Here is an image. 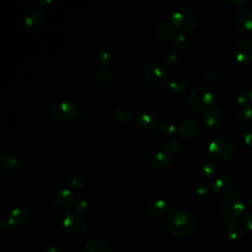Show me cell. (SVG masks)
Returning a JSON list of instances; mask_svg holds the SVG:
<instances>
[{
    "label": "cell",
    "instance_id": "obj_1",
    "mask_svg": "<svg viewBox=\"0 0 252 252\" xmlns=\"http://www.w3.org/2000/svg\"><path fill=\"white\" fill-rule=\"evenodd\" d=\"M166 226L171 235L177 238L189 237L198 228V220L191 212L184 209H173L169 214Z\"/></svg>",
    "mask_w": 252,
    "mask_h": 252
},
{
    "label": "cell",
    "instance_id": "obj_2",
    "mask_svg": "<svg viewBox=\"0 0 252 252\" xmlns=\"http://www.w3.org/2000/svg\"><path fill=\"white\" fill-rule=\"evenodd\" d=\"M234 153L232 142L225 136L214 138L208 146V157L217 163H222L231 158Z\"/></svg>",
    "mask_w": 252,
    "mask_h": 252
},
{
    "label": "cell",
    "instance_id": "obj_3",
    "mask_svg": "<svg viewBox=\"0 0 252 252\" xmlns=\"http://www.w3.org/2000/svg\"><path fill=\"white\" fill-rule=\"evenodd\" d=\"M187 102L195 111H207L215 102V94L206 86H197L189 92Z\"/></svg>",
    "mask_w": 252,
    "mask_h": 252
},
{
    "label": "cell",
    "instance_id": "obj_4",
    "mask_svg": "<svg viewBox=\"0 0 252 252\" xmlns=\"http://www.w3.org/2000/svg\"><path fill=\"white\" fill-rule=\"evenodd\" d=\"M221 210L226 219L230 221H236L245 213V202L239 194L230 193L224 197L221 204Z\"/></svg>",
    "mask_w": 252,
    "mask_h": 252
},
{
    "label": "cell",
    "instance_id": "obj_5",
    "mask_svg": "<svg viewBox=\"0 0 252 252\" xmlns=\"http://www.w3.org/2000/svg\"><path fill=\"white\" fill-rule=\"evenodd\" d=\"M170 24L179 32L188 31L198 24V15L191 8L181 7L175 10L171 15Z\"/></svg>",
    "mask_w": 252,
    "mask_h": 252
},
{
    "label": "cell",
    "instance_id": "obj_6",
    "mask_svg": "<svg viewBox=\"0 0 252 252\" xmlns=\"http://www.w3.org/2000/svg\"><path fill=\"white\" fill-rule=\"evenodd\" d=\"M169 76L167 67L162 63H154L150 65L144 73V81L151 88H158Z\"/></svg>",
    "mask_w": 252,
    "mask_h": 252
},
{
    "label": "cell",
    "instance_id": "obj_7",
    "mask_svg": "<svg viewBox=\"0 0 252 252\" xmlns=\"http://www.w3.org/2000/svg\"><path fill=\"white\" fill-rule=\"evenodd\" d=\"M64 229L71 235L81 236L88 229L87 220L78 213H68L62 220Z\"/></svg>",
    "mask_w": 252,
    "mask_h": 252
},
{
    "label": "cell",
    "instance_id": "obj_8",
    "mask_svg": "<svg viewBox=\"0 0 252 252\" xmlns=\"http://www.w3.org/2000/svg\"><path fill=\"white\" fill-rule=\"evenodd\" d=\"M79 110L76 105L69 100L57 102L52 110V115L55 120L61 123H69L78 118Z\"/></svg>",
    "mask_w": 252,
    "mask_h": 252
},
{
    "label": "cell",
    "instance_id": "obj_9",
    "mask_svg": "<svg viewBox=\"0 0 252 252\" xmlns=\"http://www.w3.org/2000/svg\"><path fill=\"white\" fill-rule=\"evenodd\" d=\"M136 124L145 131H155L160 126L159 116L150 108H142L135 114Z\"/></svg>",
    "mask_w": 252,
    "mask_h": 252
},
{
    "label": "cell",
    "instance_id": "obj_10",
    "mask_svg": "<svg viewBox=\"0 0 252 252\" xmlns=\"http://www.w3.org/2000/svg\"><path fill=\"white\" fill-rule=\"evenodd\" d=\"M24 21L27 27L32 30H41L46 23L45 13L39 7L31 6L25 12Z\"/></svg>",
    "mask_w": 252,
    "mask_h": 252
},
{
    "label": "cell",
    "instance_id": "obj_11",
    "mask_svg": "<svg viewBox=\"0 0 252 252\" xmlns=\"http://www.w3.org/2000/svg\"><path fill=\"white\" fill-rule=\"evenodd\" d=\"M235 28L243 32L247 33L252 31V8H241L234 16Z\"/></svg>",
    "mask_w": 252,
    "mask_h": 252
},
{
    "label": "cell",
    "instance_id": "obj_12",
    "mask_svg": "<svg viewBox=\"0 0 252 252\" xmlns=\"http://www.w3.org/2000/svg\"><path fill=\"white\" fill-rule=\"evenodd\" d=\"M233 187L234 183L231 177L228 175H220L213 181L211 190L215 195L219 197H226L231 193Z\"/></svg>",
    "mask_w": 252,
    "mask_h": 252
},
{
    "label": "cell",
    "instance_id": "obj_13",
    "mask_svg": "<svg viewBox=\"0 0 252 252\" xmlns=\"http://www.w3.org/2000/svg\"><path fill=\"white\" fill-rule=\"evenodd\" d=\"M31 220L30 214L27 210L23 208H14L11 210V212L8 215L7 221L10 224V226L16 227V228H22L29 224Z\"/></svg>",
    "mask_w": 252,
    "mask_h": 252
},
{
    "label": "cell",
    "instance_id": "obj_14",
    "mask_svg": "<svg viewBox=\"0 0 252 252\" xmlns=\"http://www.w3.org/2000/svg\"><path fill=\"white\" fill-rule=\"evenodd\" d=\"M168 89L174 94H182L188 87L187 77L179 71H174L169 74L167 79Z\"/></svg>",
    "mask_w": 252,
    "mask_h": 252
},
{
    "label": "cell",
    "instance_id": "obj_15",
    "mask_svg": "<svg viewBox=\"0 0 252 252\" xmlns=\"http://www.w3.org/2000/svg\"><path fill=\"white\" fill-rule=\"evenodd\" d=\"M173 159L171 156L164 152H158L154 154L150 159L151 167L158 172H163L172 165Z\"/></svg>",
    "mask_w": 252,
    "mask_h": 252
},
{
    "label": "cell",
    "instance_id": "obj_16",
    "mask_svg": "<svg viewBox=\"0 0 252 252\" xmlns=\"http://www.w3.org/2000/svg\"><path fill=\"white\" fill-rule=\"evenodd\" d=\"M168 213V204L164 199H156L148 207V216L155 221L163 220Z\"/></svg>",
    "mask_w": 252,
    "mask_h": 252
},
{
    "label": "cell",
    "instance_id": "obj_17",
    "mask_svg": "<svg viewBox=\"0 0 252 252\" xmlns=\"http://www.w3.org/2000/svg\"><path fill=\"white\" fill-rule=\"evenodd\" d=\"M198 129H199L198 121L194 117L189 116V117L183 118L180 121V123L177 127V133L182 138L191 139L197 135Z\"/></svg>",
    "mask_w": 252,
    "mask_h": 252
},
{
    "label": "cell",
    "instance_id": "obj_18",
    "mask_svg": "<svg viewBox=\"0 0 252 252\" xmlns=\"http://www.w3.org/2000/svg\"><path fill=\"white\" fill-rule=\"evenodd\" d=\"M234 56L236 61L241 64H248L252 62V40H241L235 48Z\"/></svg>",
    "mask_w": 252,
    "mask_h": 252
},
{
    "label": "cell",
    "instance_id": "obj_19",
    "mask_svg": "<svg viewBox=\"0 0 252 252\" xmlns=\"http://www.w3.org/2000/svg\"><path fill=\"white\" fill-rule=\"evenodd\" d=\"M114 79V73L110 68L100 67L93 73L94 83L100 88H107L111 85Z\"/></svg>",
    "mask_w": 252,
    "mask_h": 252
},
{
    "label": "cell",
    "instance_id": "obj_20",
    "mask_svg": "<svg viewBox=\"0 0 252 252\" xmlns=\"http://www.w3.org/2000/svg\"><path fill=\"white\" fill-rule=\"evenodd\" d=\"M22 166V160L16 155H7L0 159V170L4 175L11 174L19 170Z\"/></svg>",
    "mask_w": 252,
    "mask_h": 252
},
{
    "label": "cell",
    "instance_id": "obj_21",
    "mask_svg": "<svg viewBox=\"0 0 252 252\" xmlns=\"http://www.w3.org/2000/svg\"><path fill=\"white\" fill-rule=\"evenodd\" d=\"M53 203L58 208H65L68 207L73 202V193L67 187L58 188L52 197Z\"/></svg>",
    "mask_w": 252,
    "mask_h": 252
},
{
    "label": "cell",
    "instance_id": "obj_22",
    "mask_svg": "<svg viewBox=\"0 0 252 252\" xmlns=\"http://www.w3.org/2000/svg\"><path fill=\"white\" fill-rule=\"evenodd\" d=\"M221 121H222V114H221L220 110L218 108L208 109L203 116V122L209 128L219 127L220 125Z\"/></svg>",
    "mask_w": 252,
    "mask_h": 252
},
{
    "label": "cell",
    "instance_id": "obj_23",
    "mask_svg": "<svg viewBox=\"0 0 252 252\" xmlns=\"http://www.w3.org/2000/svg\"><path fill=\"white\" fill-rule=\"evenodd\" d=\"M156 33L162 39V40H170L171 36L173 35V27L170 23L165 20H158L156 22L154 26Z\"/></svg>",
    "mask_w": 252,
    "mask_h": 252
},
{
    "label": "cell",
    "instance_id": "obj_24",
    "mask_svg": "<svg viewBox=\"0 0 252 252\" xmlns=\"http://www.w3.org/2000/svg\"><path fill=\"white\" fill-rule=\"evenodd\" d=\"M225 232L231 241H239L245 234V228L237 221H230L225 226Z\"/></svg>",
    "mask_w": 252,
    "mask_h": 252
},
{
    "label": "cell",
    "instance_id": "obj_25",
    "mask_svg": "<svg viewBox=\"0 0 252 252\" xmlns=\"http://www.w3.org/2000/svg\"><path fill=\"white\" fill-rule=\"evenodd\" d=\"M85 252H110V248L105 240L94 237L86 243Z\"/></svg>",
    "mask_w": 252,
    "mask_h": 252
},
{
    "label": "cell",
    "instance_id": "obj_26",
    "mask_svg": "<svg viewBox=\"0 0 252 252\" xmlns=\"http://www.w3.org/2000/svg\"><path fill=\"white\" fill-rule=\"evenodd\" d=\"M169 41H170L171 47L176 52H183L188 47L187 37L180 32H174Z\"/></svg>",
    "mask_w": 252,
    "mask_h": 252
},
{
    "label": "cell",
    "instance_id": "obj_27",
    "mask_svg": "<svg viewBox=\"0 0 252 252\" xmlns=\"http://www.w3.org/2000/svg\"><path fill=\"white\" fill-rule=\"evenodd\" d=\"M97 60L100 63L101 67L109 68V66L112 64L113 61V52L111 49L103 47L99 49L97 53Z\"/></svg>",
    "mask_w": 252,
    "mask_h": 252
},
{
    "label": "cell",
    "instance_id": "obj_28",
    "mask_svg": "<svg viewBox=\"0 0 252 252\" xmlns=\"http://www.w3.org/2000/svg\"><path fill=\"white\" fill-rule=\"evenodd\" d=\"M132 115H133L132 111L130 109H128L127 107H124V106L117 107L113 112L114 119L119 123L128 122L132 118Z\"/></svg>",
    "mask_w": 252,
    "mask_h": 252
},
{
    "label": "cell",
    "instance_id": "obj_29",
    "mask_svg": "<svg viewBox=\"0 0 252 252\" xmlns=\"http://www.w3.org/2000/svg\"><path fill=\"white\" fill-rule=\"evenodd\" d=\"M236 121L239 124L250 123L252 121V106L248 105V106L241 107L237 113Z\"/></svg>",
    "mask_w": 252,
    "mask_h": 252
},
{
    "label": "cell",
    "instance_id": "obj_30",
    "mask_svg": "<svg viewBox=\"0 0 252 252\" xmlns=\"http://www.w3.org/2000/svg\"><path fill=\"white\" fill-rule=\"evenodd\" d=\"M217 172L216 166L209 161L204 162L200 167V174L205 179H211Z\"/></svg>",
    "mask_w": 252,
    "mask_h": 252
},
{
    "label": "cell",
    "instance_id": "obj_31",
    "mask_svg": "<svg viewBox=\"0 0 252 252\" xmlns=\"http://www.w3.org/2000/svg\"><path fill=\"white\" fill-rule=\"evenodd\" d=\"M88 183V179L83 174H76L70 179V185L74 189H82Z\"/></svg>",
    "mask_w": 252,
    "mask_h": 252
},
{
    "label": "cell",
    "instance_id": "obj_32",
    "mask_svg": "<svg viewBox=\"0 0 252 252\" xmlns=\"http://www.w3.org/2000/svg\"><path fill=\"white\" fill-rule=\"evenodd\" d=\"M178 61V56L175 52L173 51H169V52H166L163 56H162V59H161V63L165 66V67H172L174 66Z\"/></svg>",
    "mask_w": 252,
    "mask_h": 252
},
{
    "label": "cell",
    "instance_id": "obj_33",
    "mask_svg": "<svg viewBox=\"0 0 252 252\" xmlns=\"http://www.w3.org/2000/svg\"><path fill=\"white\" fill-rule=\"evenodd\" d=\"M88 207V202L86 199L82 197H78L73 200L72 202V208L75 211V213H82L84 212Z\"/></svg>",
    "mask_w": 252,
    "mask_h": 252
},
{
    "label": "cell",
    "instance_id": "obj_34",
    "mask_svg": "<svg viewBox=\"0 0 252 252\" xmlns=\"http://www.w3.org/2000/svg\"><path fill=\"white\" fill-rule=\"evenodd\" d=\"M210 190V186L208 185L207 182L205 181H200L198 183L195 184L194 186V191H195V194L200 196V197H204L208 194Z\"/></svg>",
    "mask_w": 252,
    "mask_h": 252
},
{
    "label": "cell",
    "instance_id": "obj_35",
    "mask_svg": "<svg viewBox=\"0 0 252 252\" xmlns=\"http://www.w3.org/2000/svg\"><path fill=\"white\" fill-rule=\"evenodd\" d=\"M159 131L164 134V135H171L175 132H177V128L175 127V124L174 123H171L169 121H166V122H162L159 126Z\"/></svg>",
    "mask_w": 252,
    "mask_h": 252
},
{
    "label": "cell",
    "instance_id": "obj_36",
    "mask_svg": "<svg viewBox=\"0 0 252 252\" xmlns=\"http://www.w3.org/2000/svg\"><path fill=\"white\" fill-rule=\"evenodd\" d=\"M241 224L246 230L252 232V211H247L241 217Z\"/></svg>",
    "mask_w": 252,
    "mask_h": 252
},
{
    "label": "cell",
    "instance_id": "obj_37",
    "mask_svg": "<svg viewBox=\"0 0 252 252\" xmlns=\"http://www.w3.org/2000/svg\"><path fill=\"white\" fill-rule=\"evenodd\" d=\"M179 147H180V144L177 139H174V138L170 139L165 144V152L168 153L169 155L174 154L179 150Z\"/></svg>",
    "mask_w": 252,
    "mask_h": 252
},
{
    "label": "cell",
    "instance_id": "obj_38",
    "mask_svg": "<svg viewBox=\"0 0 252 252\" xmlns=\"http://www.w3.org/2000/svg\"><path fill=\"white\" fill-rule=\"evenodd\" d=\"M236 103L240 106V107H244V106H248L250 105V100L248 97V94L246 92H241L236 95L235 98Z\"/></svg>",
    "mask_w": 252,
    "mask_h": 252
},
{
    "label": "cell",
    "instance_id": "obj_39",
    "mask_svg": "<svg viewBox=\"0 0 252 252\" xmlns=\"http://www.w3.org/2000/svg\"><path fill=\"white\" fill-rule=\"evenodd\" d=\"M205 77L207 79V81L209 82H215L217 81L218 77H219V71L217 68H209L207 71H206V74H205Z\"/></svg>",
    "mask_w": 252,
    "mask_h": 252
},
{
    "label": "cell",
    "instance_id": "obj_40",
    "mask_svg": "<svg viewBox=\"0 0 252 252\" xmlns=\"http://www.w3.org/2000/svg\"><path fill=\"white\" fill-rule=\"evenodd\" d=\"M243 140H244V143L249 146L250 148H252V127L248 128L244 135H243Z\"/></svg>",
    "mask_w": 252,
    "mask_h": 252
},
{
    "label": "cell",
    "instance_id": "obj_41",
    "mask_svg": "<svg viewBox=\"0 0 252 252\" xmlns=\"http://www.w3.org/2000/svg\"><path fill=\"white\" fill-rule=\"evenodd\" d=\"M53 5V2L51 0H41L39 1V8H41L42 10L44 9H50Z\"/></svg>",
    "mask_w": 252,
    "mask_h": 252
},
{
    "label": "cell",
    "instance_id": "obj_42",
    "mask_svg": "<svg viewBox=\"0 0 252 252\" xmlns=\"http://www.w3.org/2000/svg\"><path fill=\"white\" fill-rule=\"evenodd\" d=\"M9 226H10V224L8 223L7 220H6V221H2V222L0 223V231H1V233H2V234H5L6 232H8Z\"/></svg>",
    "mask_w": 252,
    "mask_h": 252
},
{
    "label": "cell",
    "instance_id": "obj_43",
    "mask_svg": "<svg viewBox=\"0 0 252 252\" xmlns=\"http://www.w3.org/2000/svg\"><path fill=\"white\" fill-rule=\"evenodd\" d=\"M231 2L236 5V6H240L242 8H244V6L249 3V0H231Z\"/></svg>",
    "mask_w": 252,
    "mask_h": 252
},
{
    "label": "cell",
    "instance_id": "obj_44",
    "mask_svg": "<svg viewBox=\"0 0 252 252\" xmlns=\"http://www.w3.org/2000/svg\"><path fill=\"white\" fill-rule=\"evenodd\" d=\"M45 252H63V251L61 250L60 247H58V246H56V245H51V246H49V247L45 250Z\"/></svg>",
    "mask_w": 252,
    "mask_h": 252
},
{
    "label": "cell",
    "instance_id": "obj_45",
    "mask_svg": "<svg viewBox=\"0 0 252 252\" xmlns=\"http://www.w3.org/2000/svg\"><path fill=\"white\" fill-rule=\"evenodd\" d=\"M87 117H88V113H87V111H85V110H80V111H79L78 118H79L80 120H85Z\"/></svg>",
    "mask_w": 252,
    "mask_h": 252
},
{
    "label": "cell",
    "instance_id": "obj_46",
    "mask_svg": "<svg viewBox=\"0 0 252 252\" xmlns=\"http://www.w3.org/2000/svg\"><path fill=\"white\" fill-rule=\"evenodd\" d=\"M246 93H247V94H248V97H249L250 103H252V88L248 89V90L246 91Z\"/></svg>",
    "mask_w": 252,
    "mask_h": 252
},
{
    "label": "cell",
    "instance_id": "obj_47",
    "mask_svg": "<svg viewBox=\"0 0 252 252\" xmlns=\"http://www.w3.org/2000/svg\"><path fill=\"white\" fill-rule=\"evenodd\" d=\"M21 2L24 4H32L35 2V0H21Z\"/></svg>",
    "mask_w": 252,
    "mask_h": 252
}]
</instances>
